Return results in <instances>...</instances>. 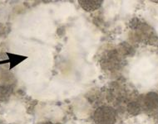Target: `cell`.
Masks as SVG:
<instances>
[{"instance_id": "1", "label": "cell", "mask_w": 158, "mask_h": 124, "mask_svg": "<svg viewBox=\"0 0 158 124\" xmlns=\"http://www.w3.org/2000/svg\"><path fill=\"white\" fill-rule=\"evenodd\" d=\"M146 104L148 108H156L158 107V96L154 93L147 95L146 99Z\"/></svg>"}]
</instances>
